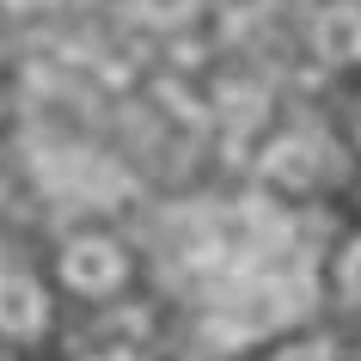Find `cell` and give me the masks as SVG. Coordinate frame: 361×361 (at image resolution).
<instances>
[{
	"instance_id": "cell-8",
	"label": "cell",
	"mask_w": 361,
	"mask_h": 361,
	"mask_svg": "<svg viewBox=\"0 0 361 361\" xmlns=\"http://www.w3.org/2000/svg\"><path fill=\"white\" fill-rule=\"evenodd\" d=\"M6 6H25V0H6Z\"/></svg>"
},
{
	"instance_id": "cell-4",
	"label": "cell",
	"mask_w": 361,
	"mask_h": 361,
	"mask_svg": "<svg viewBox=\"0 0 361 361\" xmlns=\"http://www.w3.org/2000/svg\"><path fill=\"white\" fill-rule=\"evenodd\" d=\"M312 178H319V141L282 135V141L264 153V184H276V190H306Z\"/></svg>"
},
{
	"instance_id": "cell-1",
	"label": "cell",
	"mask_w": 361,
	"mask_h": 361,
	"mask_svg": "<svg viewBox=\"0 0 361 361\" xmlns=\"http://www.w3.org/2000/svg\"><path fill=\"white\" fill-rule=\"evenodd\" d=\"M61 282L74 294H86V300H104V294H116L129 282V251L116 239H104V233H80L74 245L61 251Z\"/></svg>"
},
{
	"instance_id": "cell-7",
	"label": "cell",
	"mask_w": 361,
	"mask_h": 361,
	"mask_svg": "<svg viewBox=\"0 0 361 361\" xmlns=\"http://www.w3.org/2000/svg\"><path fill=\"white\" fill-rule=\"evenodd\" d=\"M276 361H337V355H331V343H324V337H300V343H288Z\"/></svg>"
},
{
	"instance_id": "cell-5",
	"label": "cell",
	"mask_w": 361,
	"mask_h": 361,
	"mask_svg": "<svg viewBox=\"0 0 361 361\" xmlns=\"http://www.w3.org/2000/svg\"><path fill=\"white\" fill-rule=\"evenodd\" d=\"M196 6H202V0H135V13H141L147 25H159V31H171V25L196 19Z\"/></svg>"
},
{
	"instance_id": "cell-6",
	"label": "cell",
	"mask_w": 361,
	"mask_h": 361,
	"mask_svg": "<svg viewBox=\"0 0 361 361\" xmlns=\"http://www.w3.org/2000/svg\"><path fill=\"white\" fill-rule=\"evenodd\" d=\"M337 288L349 300H361V239H349V245L337 251Z\"/></svg>"
},
{
	"instance_id": "cell-3",
	"label": "cell",
	"mask_w": 361,
	"mask_h": 361,
	"mask_svg": "<svg viewBox=\"0 0 361 361\" xmlns=\"http://www.w3.org/2000/svg\"><path fill=\"white\" fill-rule=\"evenodd\" d=\"M49 324V294L31 276H0V337H37Z\"/></svg>"
},
{
	"instance_id": "cell-2",
	"label": "cell",
	"mask_w": 361,
	"mask_h": 361,
	"mask_svg": "<svg viewBox=\"0 0 361 361\" xmlns=\"http://www.w3.org/2000/svg\"><path fill=\"white\" fill-rule=\"evenodd\" d=\"M312 43L331 68H355L361 61V6L355 0H331L319 19H312Z\"/></svg>"
}]
</instances>
